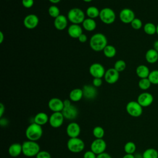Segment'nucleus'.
Masks as SVG:
<instances>
[{
	"label": "nucleus",
	"mask_w": 158,
	"mask_h": 158,
	"mask_svg": "<svg viewBox=\"0 0 158 158\" xmlns=\"http://www.w3.org/2000/svg\"><path fill=\"white\" fill-rule=\"evenodd\" d=\"M107 45L106 36L101 33L94 34L89 40V46L94 51H103Z\"/></svg>",
	"instance_id": "obj_1"
},
{
	"label": "nucleus",
	"mask_w": 158,
	"mask_h": 158,
	"mask_svg": "<svg viewBox=\"0 0 158 158\" xmlns=\"http://www.w3.org/2000/svg\"><path fill=\"white\" fill-rule=\"evenodd\" d=\"M42 126L34 122L30 124L25 130V136L28 140L37 141L43 135Z\"/></svg>",
	"instance_id": "obj_2"
},
{
	"label": "nucleus",
	"mask_w": 158,
	"mask_h": 158,
	"mask_svg": "<svg viewBox=\"0 0 158 158\" xmlns=\"http://www.w3.org/2000/svg\"><path fill=\"white\" fill-rule=\"evenodd\" d=\"M22 154L28 157L36 156L40 151V146L36 141L27 140L23 142Z\"/></svg>",
	"instance_id": "obj_3"
},
{
	"label": "nucleus",
	"mask_w": 158,
	"mask_h": 158,
	"mask_svg": "<svg viewBox=\"0 0 158 158\" xmlns=\"http://www.w3.org/2000/svg\"><path fill=\"white\" fill-rule=\"evenodd\" d=\"M67 19L72 24L82 23L85 19L84 12L80 8L73 7L70 9L67 14Z\"/></svg>",
	"instance_id": "obj_4"
},
{
	"label": "nucleus",
	"mask_w": 158,
	"mask_h": 158,
	"mask_svg": "<svg viewBox=\"0 0 158 158\" xmlns=\"http://www.w3.org/2000/svg\"><path fill=\"white\" fill-rule=\"evenodd\" d=\"M85 147V142L78 137L69 138L67 143L68 150L73 153H79L83 151Z\"/></svg>",
	"instance_id": "obj_5"
},
{
	"label": "nucleus",
	"mask_w": 158,
	"mask_h": 158,
	"mask_svg": "<svg viewBox=\"0 0 158 158\" xmlns=\"http://www.w3.org/2000/svg\"><path fill=\"white\" fill-rule=\"evenodd\" d=\"M99 18L105 24L110 25L113 23L116 19V15L113 9L110 7H104L100 10Z\"/></svg>",
	"instance_id": "obj_6"
},
{
	"label": "nucleus",
	"mask_w": 158,
	"mask_h": 158,
	"mask_svg": "<svg viewBox=\"0 0 158 158\" xmlns=\"http://www.w3.org/2000/svg\"><path fill=\"white\" fill-rule=\"evenodd\" d=\"M126 111L133 117H138L143 114V107L136 101H131L126 105Z\"/></svg>",
	"instance_id": "obj_7"
},
{
	"label": "nucleus",
	"mask_w": 158,
	"mask_h": 158,
	"mask_svg": "<svg viewBox=\"0 0 158 158\" xmlns=\"http://www.w3.org/2000/svg\"><path fill=\"white\" fill-rule=\"evenodd\" d=\"M107 148L106 142L102 139L95 138L91 143L90 150L96 155H99L105 152Z\"/></svg>",
	"instance_id": "obj_8"
},
{
	"label": "nucleus",
	"mask_w": 158,
	"mask_h": 158,
	"mask_svg": "<svg viewBox=\"0 0 158 158\" xmlns=\"http://www.w3.org/2000/svg\"><path fill=\"white\" fill-rule=\"evenodd\" d=\"M64 119L65 118L62 112H52V114L49 116V123L51 127L57 128L62 125Z\"/></svg>",
	"instance_id": "obj_9"
},
{
	"label": "nucleus",
	"mask_w": 158,
	"mask_h": 158,
	"mask_svg": "<svg viewBox=\"0 0 158 158\" xmlns=\"http://www.w3.org/2000/svg\"><path fill=\"white\" fill-rule=\"evenodd\" d=\"M89 72L93 78H102L104 76L106 70L102 64L99 63H93L89 68Z\"/></svg>",
	"instance_id": "obj_10"
},
{
	"label": "nucleus",
	"mask_w": 158,
	"mask_h": 158,
	"mask_svg": "<svg viewBox=\"0 0 158 158\" xmlns=\"http://www.w3.org/2000/svg\"><path fill=\"white\" fill-rule=\"evenodd\" d=\"M154 101V97L152 94L148 92L140 93L137 98V102L143 107H147L151 106Z\"/></svg>",
	"instance_id": "obj_11"
},
{
	"label": "nucleus",
	"mask_w": 158,
	"mask_h": 158,
	"mask_svg": "<svg viewBox=\"0 0 158 158\" xmlns=\"http://www.w3.org/2000/svg\"><path fill=\"white\" fill-rule=\"evenodd\" d=\"M119 18L122 22L125 24H128L131 23L135 18V15L131 9L129 8H124L120 12Z\"/></svg>",
	"instance_id": "obj_12"
},
{
	"label": "nucleus",
	"mask_w": 158,
	"mask_h": 158,
	"mask_svg": "<svg viewBox=\"0 0 158 158\" xmlns=\"http://www.w3.org/2000/svg\"><path fill=\"white\" fill-rule=\"evenodd\" d=\"M62 113L65 119L73 120L77 117L78 115V110L76 106L71 104L68 107H65L63 109Z\"/></svg>",
	"instance_id": "obj_13"
},
{
	"label": "nucleus",
	"mask_w": 158,
	"mask_h": 158,
	"mask_svg": "<svg viewBox=\"0 0 158 158\" xmlns=\"http://www.w3.org/2000/svg\"><path fill=\"white\" fill-rule=\"evenodd\" d=\"M80 132V127L77 122H72L69 123L66 127V133L70 138L78 137Z\"/></svg>",
	"instance_id": "obj_14"
},
{
	"label": "nucleus",
	"mask_w": 158,
	"mask_h": 158,
	"mask_svg": "<svg viewBox=\"0 0 158 158\" xmlns=\"http://www.w3.org/2000/svg\"><path fill=\"white\" fill-rule=\"evenodd\" d=\"M23 22L25 28L29 30H32L38 26L39 23V19L36 15L31 14L25 16Z\"/></svg>",
	"instance_id": "obj_15"
},
{
	"label": "nucleus",
	"mask_w": 158,
	"mask_h": 158,
	"mask_svg": "<svg viewBox=\"0 0 158 158\" xmlns=\"http://www.w3.org/2000/svg\"><path fill=\"white\" fill-rule=\"evenodd\" d=\"M104 80L109 84L115 83L119 79V72L114 68H110L106 70Z\"/></svg>",
	"instance_id": "obj_16"
},
{
	"label": "nucleus",
	"mask_w": 158,
	"mask_h": 158,
	"mask_svg": "<svg viewBox=\"0 0 158 158\" xmlns=\"http://www.w3.org/2000/svg\"><path fill=\"white\" fill-rule=\"evenodd\" d=\"M49 109L53 112H62L64 108L63 101L57 98H51L48 104Z\"/></svg>",
	"instance_id": "obj_17"
},
{
	"label": "nucleus",
	"mask_w": 158,
	"mask_h": 158,
	"mask_svg": "<svg viewBox=\"0 0 158 158\" xmlns=\"http://www.w3.org/2000/svg\"><path fill=\"white\" fill-rule=\"evenodd\" d=\"M83 97L88 100H92L94 99L97 96V89L93 85H85L83 88Z\"/></svg>",
	"instance_id": "obj_18"
},
{
	"label": "nucleus",
	"mask_w": 158,
	"mask_h": 158,
	"mask_svg": "<svg viewBox=\"0 0 158 158\" xmlns=\"http://www.w3.org/2000/svg\"><path fill=\"white\" fill-rule=\"evenodd\" d=\"M68 19L64 15L60 14L58 17L54 19V25L58 30H63L67 27Z\"/></svg>",
	"instance_id": "obj_19"
},
{
	"label": "nucleus",
	"mask_w": 158,
	"mask_h": 158,
	"mask_svg": "<svg viewBox=\"0 0 158 158\" xmlns=\"http://www.w3.org/2000/svg\"><path fill=\"white\" fill-rule=\"evenodd\" d=\"M69 35L72 38H78V37L83 33L82 28L78 24L70 25L67 30Z\"/></svg>",
	"instance_id": "obj_20"
},
{
	"label": "nucleus",
	"mask_w": 158,
	"mask_h": 158,
	"mask_svg": "<svg viewBox=\"0 0 158 158\" xmlns=\"http://www.w3.org/2000/svg\"><path fill=\"white\" fill-rule=\"evenodd\" d=\"M9 154L13 157H17L22 153V146L19 143H14L10 145L8 148Z\"/></svg>",
	"instance_id": "obj_21"
},
{
	"label": "nucleus",
	"mask_w": 158,
	"mask_h": 158,
	"mask_svg": "<svg viewBox=\"0 0 158 158\" xmlns=\"http://www.w3.org/2000/svg\"><path fill=\"white\" fill-rule=\"evenodd\" d=\"M49 117L46 113L40 112L35 115L33 118V122L40 126H43L49 122Z\"/></svg>",
	"instance_id": "obj_22"
},
{
	"label": "nucleus",
	"mask_w": 158,
	"mask_h": 158,
	"mask_svg": "<svg viewBox=\"0 0 158 158\" xmlns=\"http://www.w3.org/2000/svg\"><path fill=\"white\" fill-rule=\"evenodd\" d=\"M146 60L149 64H154L158 60V52L154 48L148 49L145 54Z\"/></svg>",
	"instance_id": "obj_23"
},
{
	"label": "nucleus",
	"mask_w": 158,
	"mask_h": 158,
	"mask_svg": "<svg viewBox=\"0 0 158 158\" xmlns=\"http://www.w3.org/2000/svg\"><path fill=\"white\" fill-rule=\"evenodd\" d=\"M83 97L82 89L75 88L70 91L69 93V99L71 101L78 102L80 101Z\"/></svg>",
	"instance_id": "obj_24"
},
{
	"label": "nucleus",
	"mask_w": 158,
	"mask_h": 158,
	"mask_svg": "<svg viewBox=\"0 0 158 158\" xmlns=\"http://www.w3.org/2000/svg\"><path fill=\"white\" fill-rule=\"evenodd\" d=\"M136 73L137 76L141 78H148V76L150 73L149 68L145 65H139L136 69Z\"/></svg>",
	"instance_id": "obj_25"
},
{
	"label": "nucleus",
	"mask_w": 158,
	"mask_h": 158,
	"mask_svg": "<svg viewBox=\"0 0 158 158\" xmlns=\"http://www.w3.org/2000/svg\"><path fill=\"white\" fill-rule=\"evenodd\" d=\"M82 26L85 30L92 31L96 29V23L94 19H93L91 18H87V19H85L83 22Z\"/></svg>",
	"instance_id": "obj_26"
},
{
	"label": "nucleus",
	"mask_w": 158,
	"mask_h": 158,
	"mask_svg": "<svg viewBox=\"0 0 158 158\" xmlns=\"http://www.w3.org/2000/svg\"><path fill=\"white\" fill-rule=\"evenodd\" d=\"M86 14L88 18L94 19L99 16L100 10L95 6H89L86 10Z\"/></svg>",
	"instance_id": "obj_27"
},
{
	"label": "nucleus",
	"mask_w": 158,
	"mask_h": 158,
	"mask_svg": "<svg viewBox=\"0 0 158 158\" xmlns=\"http://www.w3.org/2000/svg\"><path fill=\"white\" fill-rule=\"evenodd\" d=\"M143 30L146 34L153 35L156 33V26L152 22H148L143 26Z\"/></svg>",
	"instance_id": "obj_28"
},
{
	"label": "nucleus",
	"mask_w": 158,
	"mask_h": 158,
	"mask_svg": "<svg viewBox=\"0 0 158 158\" xmlns=\"http://www.w3.org/2000/svg\"><path fill=\"white\" fill-rule=\"evenodd\" d=\"M103 53L106 57L112 58L116 54V49L114 46L107 44L103 49Z\"/></svg>",
	"instance_id": "obj_29"
},
{
	"label": "nucleus",
	"mask_w": 158,
	"mask_h": 158,
	"mask_svg": "<svg viewBox=\"0 0 158 158\" xmlns=\"http://www.w3.org/2000/svg\"><path fill=\"white\" fill-rule=\"evenodd\" d=\"M143 158H158V151L154 148H148L143 152Z\"/></svg>",
	"instance_id": "obj_30"
},
{
	"label": "nucleus",
	"mask_w": 158,
	"mask_h": 158,
	"mask_svg": "<svg viewBox=\"0 0 158 158\" xmlns=\"http://www.w3.org/2000/svg\"><path fill=\"white\" fill-rule=\"evenodd\" d=\"M124 151L126 154H133L136 149V146L135 143L133 141H128L127 142L123 147Z\"/></svg>",
	"instance_id": "obj_31"
},
{
	"label": "nucleus",
	"mask_w": 158,
	"mask_h": 158,
	"mask_svg": "<svg viewBox=\"0 0 158 158\" xmlns=\"http://www.w3.org/2000/svg\"><path fill=\"white\" fill-rule=\"evenodd\" d=\"M105 134L104 128L100 126L95 127L93 130V135L96 139H102Z\"/></svg>",
	"instance_id": "obj_32"
},
{
	"label": "nucleus",
	"mask_w": 158,
	"mask_h": 158,
	"mask_svg": "<svg viewBox=\"0 0 158 158\" xmlns=\"http://www.w3.org/2000/svg\"><path fill=\"white\" fill-rule=\"evenodd\" d=\"M151 83L148 79V78H141L138 81L139 88L143 91H146L148 89L151 87Z\"/></svg>",
	"instance_id": "obj_33"
},
{
	"label": "nucleus",
	"mask_w": 158,
	"mask_h": 158,
	"mask_svg": "<svg viewBox=\"0 0 158 158\" xmlns=\"http://www.w3.org/2000/svg\"><path fill=\"white\" fill-rule=\"evenodd\" d=\"M148 79L151 81V84L158 85V70H154L150 72Z\"/></svg>",
	"instance_id": "obj_34"
},
{
	"label": "nucleus",
	"mask_w": 158,
	"mask_h": 158,
	"mask_svg": "<svg viewBox=\"0 0 158 158\" xmlns=\"http://www.w3.org/2000/svg\"><path fill=\"white\" fill-rule=\"evenodd\" d=\"M48 14L52 18H56L60 15L59 9L55 5H52L48 8Z\"/></svg>",
	"instance_id": "obj_35"
},
{
	"label": "nucleus",
	"mask_w": 158,
	"mask_h": 158,
	"mask_svg": "<svg viewBox=\"0 0 158 158\" xmlns=\"http://www.w3.org/2000/svg\"><path fill=\"white\" fill-rule=\"evenodd\" d=\"M126 66V63L123 60H118L115 62L114 68L118 72H120L125 69Z\"/></svg>",
	"instance_id": "obj_36"
},
{
	"label": "nucleus",
	"mask_w": 158,
	"mask_h": 158,
	"mask_svg": "<svg viewBox=\"0 0 158 158\" xmlns=\"http://www.w3.org/2000/svg\"><path fill=\"white\" fill-rule=\"evenodd\" d=\"M131 27L135 30H139L143 27L142 21L138 18H135L131 22Z\"/></svg>",
	"instance_id": "obj_37"
},
{
	"label": "nucleus",
	"mask_w": 158,
	"mask_h": 158,
	"mask_svg": "<svg viewBox=\"0 0 158 158\" xmlns=\"http://www.w3.org/2000/svg\"><path fill=\"white\" fill-rule=\"evenodd\" d=\"M35 157L36 158H51L50 153L46 151H40Z\"/></svg>",
	"instance_id": "obj_38"
},
{
	"label": "nucleus",
	"mask_w": 158,
	"mask_h": 158,
	"mask_svg": "<svg viewBox=\"0 0 158 158\" xmlns=\"http://www.w3.org/2000/svg\"><path fill=\"white\" fill-rule=\"evenodd\" d=\"M23 6L27 9L31 8L34 4V0H22Z\"/></svg>",
	"instance_id": "obj_39"
},
{
	"label": "nucleus",
	"mask_w": 158,
	"mask_h": 158,
	"mask_svg": "<svg viewBox=\"0 0 158 158\" xmlns=\"http://www.w3.org/2000/svg\"><path fill=\"white\" fill-rule=\"evenodd\" d=\"M96 157H97V155L91 150L85 152L83 154V158H96Z\"/></svg>",
	"instance_id": "obj_40"
},
{
	"label": "nucleus",
	"mask_w": 158,
	"mask_h": 158,
	"mask_svg": "<svg viewBox=\"0 0 158 158\" xmlns=\"http://www.w3.org/2000/svg\"><path fill=\"white\" fill-rule=\"evenodd\" d=\"M102 81L101 78H94L93 80V85L96 88L99 87L102 85Z\"/></svg>",
	"instance_id": "obj_41"
},
{
	"label": "nucleus",
	"mask_w": 158,
	"mask_h": 158,
	"mask_svg": "<svg viewBox=\"0 0 158 158\" xmlns=\"http://www.w3.org/2000/svg\"><path fill=\"white\" fill-rule=\"evenodd\" d=\"M78 40H79V41L81 43H85L86 42L87 40H88V38H87V36L84 34V33H82L78 38Z\"/></svg>",
	"instance_id": "obj_42"
},
{
	"label": "nucleus",
	"mask_w": 158,
	"mask_h": 158,
	"mask_svg": "<svg viewBox=\"0 0 158 158\" xmlns=\"http://www.w3.org/2000/svg\"><path fill=\"white\" fill-rule=\"evenodd\" d=\"M96 158H112V157H111V156L109 153H107V152H104L101 153L99 155H97Z\"/></svg>",
	"instance_id": "obj_43"
},
{
	"label": "nucleus",
	"mask_w": 158,
	"mask_h": 158,
	"mask_svg": "<svg viewBox=\"0 0 158 158\" xmlns=\"http://www.w3.org/2000/svg\"><path fill=\"white\" fill-rule=\"evenodd\" d=\"M9 121L7 118H2L1 117L0 119V125H1V127H6L8 125Z\"/></svg>",
	"instance_id": "obj_44"
},
{
	"label": "nucleus",
	"mask_w": 158,
	"mask_h": 158,
	"mask_svg": "<svg viewBox=\"0 0 158 158\" xmlns=\"http://www.w3.org/2000/svg\"><path fill=\"white\" fill-rule=\"evenodd\" d=\"M5 110V107L2 103L0 104V117H2V115L4 114Z\"/></svg>",
	"instance_id": "obj_45"
},
{
	"label": "nucleus",
	"mask_w": 158,
	"mask_h": 158,
	"mask_svg": "<svg viewBox=\"0 0 158 158\" xmlns=\"http://www.w3.org/2000/svg\"><path fill=\"white\" fill-rule=\"evenodd\" d=\"M63 102H64V107H68L69 106H70L72 104H71V101L70 99H65L64 101H63Z\"/></svg>",
	"instance_id": "obj_46"
},
{
	"label": "nucleus",
	"mask_w": 158,
	"mask_h": 158,
	"mask_svg": "<svg viewBox=\"0 0 158 158\" xmlns=\"http://www.w3.org/2000/svg\"><path fill=\"white\" fill-rule=\"evenodd\" d=\"M122 158H135L134 154H125Z\"/></svg>",
	"instance_id": "obj_47"
},
{
	"label": "nucleus",
	"mask_w": 158,
	"mask_h": 158,
	"mask_svg": "<svg viewBox=\"0 0 158 158\" xmlns=\"http://www.w3.org/2000/svg\"><path fill=\"white\" fill-rule=\"evenodd\" d=\"M153 48L157 51L158 52V40H156L154 41V44H153Z\"/></svg>",
	"instance_id": "obj_48"
},
{
	"label": "nucleus",
	"mask_w": 158,
	"mask_h": 158,
	"mask_svg": "<svg viewBox=\"0 0 158 158\" xmlns=\"http://www.w3.org/2000/svg\"><path fill=\"white\" fill-rule=\"evenodd\" d=\"M4 40V35L2 31H0V43H2Z\"/></svg>",
	"instance_id": "obj_49"
},
{
	"label": "nucleus",
	"mask_w": 158,
	"mask_h": 158,
	"mask_svg": "<svg viewBox=\"0 0 158 158\" xmlns=\"http://www.w3.org/2000/svg\"><path fill=\"white\" fill-rule=\"evenodd\" d=\"M48 1L53 4H56L59 3L61 0H48Z\"/></svg>",
	"instance_id": "obj_50"
},
{
	"label": "nucleus",
	"mask_w": 158,
	"mask_h": 158,
	"mask_svg": "<svg viewBox=\"0 0 158 158\" xmlns=\"http://www.w3.org/2000/svg\"><path fill=\"white\" fill-rule=\"evenodd\" d=\"M135 155V158H143V154H134Z\"/></svg>",
	"instance_id": "obj_51"
},
{
	"label": "nucleus",
	"mask_w": 158,
	"mask_h": 158,
	"mask_svg": "<svg viewBox=\"0 0 158 158\" xmlns=\"http://www.w3.org/2000/svg\"><path fill=\"white\" fill-rule=\"evenodd\" d=\"M156 33L158 35V24L156 25Z\"/></svg>",
	"instance_id": "obj_52"
},
{
	"label": "nucleus",
	"mask_w": 158,
	"mask_h": 158,
	"mask_svg": "<svg viewBox=\"0 0 158 158\" xmlns=\"http://www.w3.org/2000/svg\"><path fill=\"white\" fill-rule=\"evenodd\" d=\"M84 2H91L93 0H83Z\"/></svg>",
	"instance_id": "obj_53"
}]
</instances>
